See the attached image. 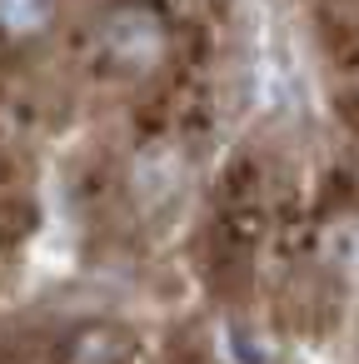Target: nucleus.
Here are the masks:
<instances>
[{"label": "nucleus", "mask_w": 359, "mask_h": 364, "mask_svg": "<svg viewBox=\"0 0 359 364\" xmlns=\"http://www.w3.org/2000/svg\"><path fill=\"white\" fill-rule=\"evenodd\" d=\"M110 50H115V60H125V65H150L155 55H160V21L150 16V11H120L115 21H110Z\"/></svg>", "instance_id": "obj_1"}, {"label": "nucleus", "mask_w": 359, "mask_h": 364, "mask_svg": "<svg viewBox=\"0 0 359 364\" xmlns=\"http://www.w3.org/2000/svg\"><path fill=\"white\" fill-rule=\"evenodd\" d=\"M45 16H50L45 0H0V31L6 36H36Z\"/></svg>", "instance_id": "obj_2"}]
</instances>
